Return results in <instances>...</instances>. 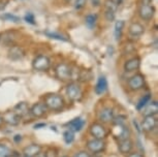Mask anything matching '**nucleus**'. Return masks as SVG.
Instances as JSON below:
<instances>
[{"label":"nucleus","instance_id":"obj_11","mask_svg":"<svg viewBox=\"0 0 158 157\" xmlns=\"http://www.w3.org/2000/svg\"><path fill=\"white\" fill-rule=\"evenodd\" d=\"M156 126H157V120L154 115H151V116H144V119H143L142 125H141L142 131L151 132L156 128Z\"/></svg>","mask_w":158,"mask_h":157},{"label":"nucleus","instance_id":"obj_36","mask_svg":"<svg viewBox=\"0 0 158 157\" xmlns=\"http://www.w3.org/2000/svg\"><path fill=\"white\" fill-rule=\"evenodd\" d=\"M127 157H144V156H143L141 153L135 152V153H129Z\"/></svg>","mask_w":158,"mask_h":157},{"label":"nucleus","instance_id":"obj_19","mask_svg":"<svg viewBox=\"0 0 158 157\" xmlns=\"http://www.w3.org/2000/svg\"><path fill=\"white\" fill-rule=\"evenodd\" d=\"M108 90V81H106V76H99L97 80V83H96V86H95V93L97 95H102L106 92Z\"/></svg>","mask_w":158,"mask_h":157},{"label":"nucleus","instance_id":"obj_35","mask_svg":"<svg viewBox=\"0 0 158 157\" xmlns=\"http://www.w3.org/2000/svg\"><path fill=\"white\" fill-rule=\"evenodd\" d=\"M73 157H91V155L88 152H86V151H79Z\"/></svg>","mask_w":158,"mask_h":157},{"label":"nucleus","instance_id":"obj_15","mask_svg":"<svg viewBox=\"0 0 158 157\" xmlns=\"http://www.w3.org/2000/svg\"><path fill=\"white\" fill-rule=\"evenodd\" d=\"M48 109L44 102L34 103L30 108V115L34 118H41L47 114Z\"/></svg>","mask_w":158,"mask_h":157},{"label":"nucleus","instance_id":"obj_26","mask_svg":"<svg viewBox=\"0 0 158 157\" xmlns=\"http://www.w3.org/2000/svg\"><path fill=\"white\" fill-rule=\"evenodd\" d=\"M14 152L8 146L4 144H0V157H13Z\"/></svg>","mask_w":158,"mask_h":157},{"label":"nucleus","instance_id":"obj_22","mask_svg":"<svg viewBox=\"0 0 158 157\" xmlns=\"http://www.w3.org/2000/svg\"><path fill=\"white\" fill-rule=\"evenodd\" d=\"M143 111V115L144 116H151V115H154L156 116L157 112H158V103L157 101H149L147 105L144 106Z\"/></svg>","mask_w":158,"mask_h":157},{"label":"nucleus","instance_id":"obj_17","mask_svg":"<svg viewBox=\"0 0 158 157\" xmlns=\"http://www.w3.org/2000/svg\"><path fill=\"white\" fill-rule=\"evenodd\" d=\"M85 125V120L81 117L74 118L73 120L69 121L68 123H66L67 129L73 130V132H79L83 129V127Z\"/></svg>","mask_w":158,"mask_h":157},{"label":"nucleus","instance_id":"obj_34","mask_svg":"<svg viewBox=\"0 0 158 157\" xmlns=\"http://www.w3.org/2000/svg\"><path fill=\"white\" fill-rule=\"evenodd\" d=\"M44 154H46V157H57V151L52 148L48 150Z\"/></svg>","mask_w":158,"mask_h":157},{"label":"nucleus","instance_id":"obj_8","mask_svg":"<svg viewBox=\"0 0 158 157\" xmlns=\"http://www.w3.org/2000/svg\"><path fill=\"white\" fill-rule=\"evenodd\" d=\"M113 118H114V109L110 106H103L100 109V111L97 114V119L99 120L101 124L112 123Z\"/></svg>","mask_w":158,"mask_h":157},{"label":"nucleus","instance_id":"obj_23","mask_svg":"<svg viewBox=\"0 0 158 157\" xmlns=\"http://www.w3.org/2000/svg\"><path fill=\"white\" fill-rule=\"evenodd\" d=\"M13 111L15 113H17L21 118L27 116L28 114H30V108H29L27 102H19L15 106Z\"/></svg>","mask_w":158,"mask_h":157},{"label":"nucleus","instance_id":"obj_37","mask_svg":"<svg viewBox=\"0 0 158 157\" xmlns=\"http://www.w3.org/2000/svg\"><path fill=\"white\" fill-rule=\"evenodd\" d=\"M14 141L16 142V143H20V142L22 141V135H19V134L15 135V137H14Z\"/></svg>","mask_w":158,"mask_h":157},{"label":"nucleus","instance_id":"obj_12","mask_svg":"<svg viewBox=\"0 0 158 157\" xmlns=\"http://www.w3.org/2000/svg\"><path fill=\"white\" fill-rule=\"evenodd\" d=\"M144 33H145V27L139 22H132L129 25V27H128V34L133 39H135V38L138 39Z\"/></svg>","mask_w":158,"mask_h":157},{"label":"nucleus","instance_id":"obj_10","mask_svg":"<svg viewBox=\"0 0 158 157\" xmlns=\"http://www.w3.org/2000/svg\"><path fill=\"white\" fill-rule=\"evenodd\" d=\"M87 149L90 151L91 153L98 154L100 152H102L106 148V143L103 140H98V138H91L87 142Z\"/></svg>","mask_w":158,"mask_h":157},{"label":"nucleus","instance_id":"obj_2","mask_svg":"<svg viewBox=\"0 0 158 157\" xmlns=\"http://www.w3.org/2000/svg\"><path fill=\"white\" fill-rule=\"evenodd\" d=\"M155 14V7L152 4V0H143L139 8V16L144 21H151Z\"/></svg>","mask_w":158,"mask_h":157},{"label":"nucleus","instance_id":"obj_42","mask_svg":"<svg viewBox=\"0 0 158 157\" xmlns=\"http://www.w3.org/2000/svg\"><path fill=\"white\" fill-rule=\"evenodd\" d=\"M0 41H1V34H0Z\"/></svg>","mask_w":158,"mask_h":157},{"label":"nucleus","instance_id":"obj_32","mask_svg":"<svg viewBox=\"0 0 158 157\" xmlns=\"http://www.w3.org/2000/svg\"><path fill=\"white\" fill-rule=\"evenodd\" d=\"M2 18H4L5 20L7 21H10V22H14V23H18L20 22V18L15 16V14H4Z\"/></svg>","mask_w":158,"mask_h":157},{"label":"nucleus","instance_id":"obj_3","mask_svg":"<svg viewBox=\"0 0 158 157\" xmlns=\"http://www.w3.org/2000/svg\"><path fill=\"white\" fill-rule=\"evenodd\" d=\"M56 76L62 82H66L73 78V69L67 63H59L55 68Z\"/></svg>","mask_w":158,"mask_h":157},{"label":"nucleus","instance_id":"obj_33","mask_svg":"<svg viewBox=\"0 0 158 157\" xmlns=\"http://www.w3.org/2000/svg\"><path fill=\"white\" fill-rule=\"evenodd\" d=\"M25 21L27 23H29V24H31V25H34L35 24V19H34V16H33V14H31V13H28V14H26V16H25Z\"/></svg>","mask_w":158,"mask_h":157},{"label":"nucleus","instance_id":"obj_39","mask_svg":"<svg viewBox=\"0 0 158 157\" xmlns=\"http://www.w3.org/2000/svg\"><path fill=\"white\" fill-rule=\"evenodd\" d=\"M3 124H4V122H3V118H2V116L0 115V128H1Z\"/></svg>","mask_w":158,"mask_h":157},{"label":"nucleus","instance_id":"obj_21","mask_svg":"<svg viewBox=\"0 0 158 157\" xmlns=\"http://www.w3.org/2000/svg\"><path fill=\"white\" fill-rule=\"evenodd\" d=\"M41 150H43V148H41L40 145L31 144V145H28L27 147L24 148L23 154H25V155H27L29 157H34V156H36L38 153H40Z\"/></svg>","mask_w":158,"mask_h":157},{"label":"nucleus","instance_id":"obj_6","mask_svg":"<svg viewBox=\"0 0 158 157\" xmlns=\"http://www.w3.org/2000/svg\"><path fill=\"white\" fill-rule=\"evenodd\" d=\"M118 5L119 3L116 0H106V2H104V17H106V21L112 22L115 20Z\"/></svg>","mask_w":158,"mask_h":157},{"label":"nucleus","instance_id":"obj_28","mask_svg":"<svg viewBox=\"0 0 158 157\" xmlns=\"http://www.w3.org/2000/svg\"><path fill=\"white\" fill-rule=\"evenodd\" d=\"M63 140L66 144H71L74 140V132L70 129H66L63 133Z\"/></svg>","mask_w":158,"mask_h":157},{"label":"nucleus","instance_id":"obj_30","mask_svg":"<svg viewBox=\"0 0 158 157\" xmlns=\"http://www.w3.org/2000/svg\"><path fill=\"white\" fill-rule=\"evenodd\" d=\"M125 120H126V117L125 116H117V117H114L113 118V121L112 123L114 125H124L125 124Z\"/></svg>","mask_w":158,"mask_h":157},{"label":"nucleus","instance_id":"obj_4","mask_svg":"<svg viewBox=\"0 0 158 157\" xmlns=\"http://www.w3.org/2000/svg\"><path fill=\"white\" fill-rule=\"evenodd\" d=\"M66 95L71 101H80L83 97L82 88L76 82L69 83L66 87Z\"/></svg>","mask_w":158,"mask_h":157},{"label":"nucleus","instance_id":"obj_14","mask_svg":"<svg viewBox=\"0 0 158 157\" xmlns=\"http://www.w3.org/2000/svg\"><path fill=\"white\" fill-rule=\"evenodd\" d=\"M2 118H3V122L8 124V125L11 126H17L19 125L21 122V118L17 113H15L14 111H8L6 113H4L2 115Z\"/></svg>","mask_w":158,"mask_h":157},{"label":"nucleus","instance_id":"obj_25","mask_svg":"<svg viewBox=\"0 0 158 157\" xmlns=\"http://www.w3.org/2000/svg\"><path fill=\"white\" fill-rule=\"evenodd\" d=\"M96 22H97V16L96 14H87L85 18V24L86 26L89 28V29H93L96 25Z\"/></svg>","mask_w":158,"mask_h":157},{"label":"nucleus","instance_id":"obj_29","mask_svg":"<svg viewBox=\"0 0 158 157\" xmlns=\"http://www.w3.org/2000/svg\"><path fill=\"white\" fill-rule=\"evenodd\" d=\"M46 35H48L50 38H54V39H58V40H63V41H66L67 38L63 36V35L59 34V33H56V32H46Z\"/></svg>","mask_w":158,"mask_h":157},{"label":"nucleus","instance_id":"obj_5","mask_svg":"<svg viewBox=\"0 0 158 157\" xmlns=\"http://www.w3.org/2000/svg\"><path fill=\"white\" fill-rule=\"evenodd\" d=\"M50 66L51 60L46 55H38L32 61V67L36 72H47Z\"/></svg>","mask_w":158,"mask_h":157},{"label":"nucleus","instance_id":"obj_9","mask_svg":"<svg viewBox=\"0 0 158 157\" xmlns=\"http://www.w3.org/2000/svg\"><path fill=\"white\" fill-rule=\"evenodd\" d=\"M128 88L131 91H138L144 88L145 86V78L141 73H135L128 80Z\"/></svg>","mask_w":158,"mask_h":157},{"label":"nucleus","instance_id":"obj_7","mask_svg":"<svg viewBox=\"0 0 158 157\" xmlns=\"http://www.w3.org/2000/svg\"><path fill=\"white\" fill-rule=\"evenodd\" d=\"M90 134L94 138H98V140H104L106 137V129L103 126V124H101L99 122H95L92 123L89 128Z\"/></svg>","mask_w":158,"mask_h":157},{"label":"nucleus","instance_id":"obj_38","mask_svg":"<svg viewBox=\"0 0 158 157\" xmlns=\"http://www.w3.org/2000/svg\"><path fill=\"white\" fill-rule=\"evenodd\" d=\"M14 156L15 157H29L27 155H25V154H23V153H14Z\"/></svg>","mask_w":158,"mask_h":157},{"label":"nucleus","instance_id":"obj_24","mask_svg":"<svg viewBox=\"0 0 158 157\" xmlns=\"http://www.w3.org/2000/svg\"><path fill=\"white\" fill-rule=\"evenodd\" d=\"M125 26V22L123 20H119L115 23V27H114V36L115 39L119 41L122 37V33H123V29Z\"/></svg>","mask_w":158,"mask_h":157},{"label":"nucleus","instance_id":"obj_41","mask_svg":"<svg viewBox=\"0 0 158 157\" xmlns=\"http://www.w3.org/2000/svg\"><path fill=\"white\" fill-rule=\"evenodd\" d=\"M65 1H66V2H69V1H71V0H65Z\"/></svg>","mask_w":158,"mask_h":157},{"label":"nucleus","instance_id":"obj_16","mask_svg":"<svg viewBox=\"0 0 158 157\" xmlns=\"http://www.w3.org/2000/svg\"><path fill=\"white\" fill-rule=\"evenodd\" d=\"M25 57V51L20 46H13L8 50V58L14 61L22 60Z\"/></svg>","mask_w":158,"mask_h":157},{"label":"nucleus","instance_id":"obj_20","mask_svg":"<svg viewBox=\"0 0 158 157\" xmlns=\"http://www.w3.org/2000/svg\"><path fill=\"white\" fill-rule=\"evenodd\" d=\"M133 148V143L130 138L118 141V149L122 154H129Z\"/></svg>","mask_w":158,"mask_h":157},{"label":"nucleus","instance_id":"obj_27","mask_svg":"<svg viewBox=\"0 0 158 157\" xmlns=\"http://www.w3.org/2000/svg\"><path fill=\"white\" fill-rule=\"evenodd\" d=\"M149 101H151V95L150 94H146L142 97L141 99L139 100V102L136 103V109L138 111H142L143 109H144V106L147 105Z\"/></svg>","mask_w":158,"mask_h":157},{"label":"nucleus","instance_id":"obj_1","mask_svg":"<svg viewBox=\"0 0 158 157\" xmlns=\"http://www.w3.org/2000/svg\"><path fill=\"white\" fill-rule=\"evenodd\" d=\"M44 103L47 106L48 109L53 112H60L63 109L65 105L63 97L56 93H51L44 96Z\"/></svg>","mask_w":158,"mask_h":157},{"label":"nucleus","instance_id":"obj_13","mask_svg":"<svg viewBox=\"0 0 158 157\" xmlns=\"http://www.w3.org/2000/svg\"><path fill=\"white\" fill-rule=\"evenodd\" d=\"M112 133L118 141L129 138V129L125 124L124 125H114V129L112 130Z\"/></svg>","mask_w":158,"mask_h":157},{"label":"nucleus","instance_id":"obj_18","mask_svg":"<svg viewBox=\"0 0 158 157\" xmlns=\"http://www.w3.org/2000/svg\"><path fill=\"white\" fill-rule=\"evenodd\" d=\"M141 66V59L139 57H133L127 60L124 64V69L127 72H132L138 70Z\"/></svg>","mask_w":158,"mask_h":157},{"label":"nucleus","instance_id":"obj_43","mask_svg":"<svg viewBox=\"0 0 158 157\" xmlns=\"http://www.w3.org/2000/svg\"><path fill=\"white\" fill-rule=\"evenodd\" d=\"M64 157H66V156H64Z\"/></svg>","mask_w":158,"mask_h":157},{"label":"nucleus","instance_id":"obj_31","mask_svg":"<svg viewBox=\"0 0 158 157\" xmlns=\"http://www.w3.org/2000/svg\"><path fill=\"white\" fill-rule=\"evenodd\" d=\"M86 3H87V0H74L73 1V6L76 10H81L85 7Z\"/></svg>","mask_w":158,"mask_h":157},{"label":"nucleus","instance_id":"obj_40","mask_svg":"<svg viewBox=\"0 0 158 157\" xmlns=\"http://www.w3.org/2000/svg\"><path fill=\"white\" fill-rule=\"evenodd\" d=\"M34 157H46V154L43 153V152H40V153H38L36 156H34Z\"/></svg>","mask_w":158,"mask_h":157}]
</instances>
